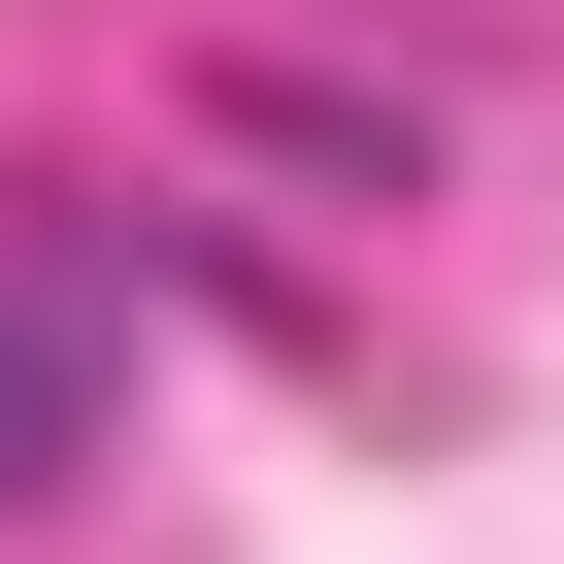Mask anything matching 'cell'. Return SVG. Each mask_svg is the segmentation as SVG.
I'll return each mask as SVG.
<instances>
[{
	"label": "cell",
	"instance_id": "6da1fadb",
	"mask_svg": "<svg viewBox=\"0 0 564 564\" xmlns=\"http://www.w3.org/2000/svg\"><path fill=\"white\" fill-rule=\"evenodd\" d=\"M34 465H67V333H0V498H34Z\"/></svg>",
	"mask_w": 564,
	"mask_h": 564
}]
</instances>
